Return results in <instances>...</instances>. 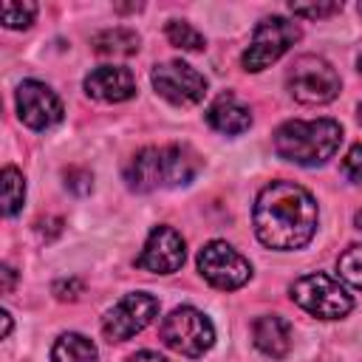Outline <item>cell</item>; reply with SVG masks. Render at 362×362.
<instances>
[{"instance_id": "cell-1", "label": "cell", "mask_w": 362, "mask_h": 362, "mask_svg": "<svg viewBox=\"0 0 362 362\" xmlns=\"http://www.w3.org/2000/svg\"><path fill=\"white\" fill-rule=\"evenodd\" d=\"M255 235L269 249H303L317 232V201L294 181H272L252 209Z\"/></svg>"}, {"instance_id": "cell-2", "label": "cell", "mask_w": 362, "mask_h": 362, "mask_svg": "<svg viewBox=\"0 0 362 362\" xmlns=\"http://www.w3.org/2000/svg\"><path fill=\"white\" fill-rule=\"evenodd\" d=\"M201 161L189 147L167 144V147H144L139 150L127 170L124 181L136 192H153L158 187H181L189 184L198 173Z\"/></svg>"}, {"instance_id": "cell-3", "label": "cell", "mask_w": 362, "mask_h": 362, "mask_svg": "<svg viewBox=\"0 0 362 362\" xmlns=\"http://www.w3.org/2000/svg\"><path fill=\"white\" fill-rule=\"evenodd\" d=\"M339 141H342V127L334 119H317V122L294 119L274 130V153L300 167L325 164L337 153Z\"/></svg>"}, {"instance_id": "cell-4", "label": "cell", "mask_w": 362, "mask_h": 362, "mask_svg": "<svg viewBox=\"0 0 362 362\" xmlns=\"http://www.w3.org/2000/svg\"><path fill=\"white\" fill-rule=\"evenodd\" d=\"M291 300L303 311H308L311 317H320V320H339L354 308L351 294L325 272H311V274H303L300 280H294Z\"/></svg>"}, {"instance_id": "cell-5", "label": "cell", "mask_w": 362, "mask_h": 362, "mask_svg": "<svg viewBox=\"0 0 362 362\" xmlns=\"http://www.w3.org/2000/svg\"><path fill=\"white\" fill-rule=\"evenodd\" d=\"M158 331H161V339L167 348H173L181 356H192V359L204 356L215 342V328H212L209 317L189 305L173 308L161 320Z\"/></svg>"}, {"instance_id": "cell-6", "label": "cell", "mask_w": 362, "mask_h": 362, "mask_svg": "<svg viewBox=\"0 0 362 362\" xmlns=\"http://www.w3.org/2000/svg\"><path fill=\"white\" fill-rule=\"evenodd\" d=\"M288 90L303 105H325L339 93V76L337 71L314 54H303L288 68Z\"/></svg>"}, {"instance_id": "cell-7", "label": "cell", "mask_w": 362, "mask_h": 362, "mask_svg": "<svg viewBox=\"0 0 362 362\" xmlns=\"http://www.w3.org/2000/svg\"><path fill=\"white\" fill-rule=\"evenodd\" d=\"M300 40V25L286 17H266L257 23L249 48L243 51V68L246 71H263L272 62H277L294 42Z\"/></svg>"}, {"instance_id": "cell-8", "label": "cell", "mask_w": 362, "mask_h": 362, "mask_svg": "<svg viewBox=\"0 0 362 362\" xmlns=\"http://www.w3.org/2000/svg\"><path fill=\"white\" fill-rule=\"evenodd\" d=\"M198 272L204 274L206 283H212L215 288H223V291L240 288L252 277L249 260L238 249H232L226 240H209L198 252Z\"/></svg>"}, {"instance_id": "cell-9", "label": "cell", "mask_w": 362, "mask_h": 362, "mask_svg": "<svg viewBox=\"0 0 362 362\" xmlns=\"http://www.w3.org/2000/svg\"><path fill=\"white\" fill-rule=\"evenodd\" d=\"M158 314V300L153 294L144 291H133L124 294L102 320V331L110 342H124L130 337H136L139 331H144L150 325V320Z\"/></svg>"}, {"instance_id": "cell-10", "label": "cell", "mask_w": 362, "mask_h": 362, "mask_svg": "<svg viewBox=\"0 0 362 362\" xmlns=\"http://www.w3.org/2000/svg\"><path fill=\"white\" fill-rule=\"evenodd\" d=\"M153 88L173 105H195L206 93V79L192 65L170 59L153 68Z\"/></svg>"}, {"instance_id": "cell-11", "label": "cell", "mask_w": 362, "mask_h": 362, "mask_svg": "<svg viewBox=\"0 0 362 362\" xmlns=\"http://www.w3.org/2000/svg\"><path fill=\"white\" fill-rule=\"evenodd\" d=\"M17 113L23 119V124H28L31 130H48L54 124L62 122V102L59 96L37 82V79H25L20 88H17Z\"/></svg>"}, {"instance_id": "cell-12", "label": "cell", "mask_w": 362, "mask_h": 362, "mask_svg": "<svg viewBox=\"0 0 362 362\" xmlns=\"http://www.w3.org/2000/svg\"><path fill=\"white\" fill-rule=\"evenodd\" d=\"M184 257H187V243L181 232H175L173 226H156L141 255L136 257V266L153 274H173L184 266Z\"/></svg>"}, {"instance_id": "cell-13", "label": "cell", "mask_w": 362, "mask_h": 362, "mask_svg": "<svg viewBox=\"0 0 362 362\" xmlns=\"http://www.w3.org/2000/svg\"><path fill=\"white\" fill-rule=\"evenodd\" d=\"M85 90L99 102H124L136 93V79L127 68L102 65L85 76Z\"/></svg>"}, {"instance_id": "cell-14", "label": "cell", "mask_w": 362, "mask_h": 362, "mask_svg": "<svg viewBox=\"0 0 362 362\" xmlns=\"http://www.w3.org/2000/svg\"><path fill=\"white\" fill-rule=\"evenodd\" d=\"M252 339H255L260 354H266L272 359H283L291 348V325L280 314L257 317L252 325Z\"/></svg>"}, {"instance_id": "cell-15", "label": "cell", "mask_w": 362, "mask_h": 362, "mask_svg": "<svg viewBox=\"0 0 362 362\" xmlns=\"http://www.w3.org/2000/svg\"><path fill=\"white\" fill-rule=\"evenodd\" d=\"M206 122L218 130V133H226V136H238L243 130H249L252 124V113L243 102H238L232 93H221L209 110H206Z\"/></svg>"}, {"instance_id": "cell-16", "label": "cell", "mask_w": 362, "mask_h": 362, "mask_svg": "<svg viewBox=\"0 0 362 362\" xmlns=\"http://www.w3.org/2000/svg\"><path fill=\"white\" fill-rule=\"evenodd\" d=\"M90 45L102 57H130L139 51V34L130 28H107V31H99L90 40Z\"/></svg>"}, {"instance_id": "cell-17", "label": "cell", "mask_w": 362, "mask_h": 362, "mask_svg": "<svg viewBox=\"0 0 362 362\" xmlns=\"http://www.w3.org/2000/svg\"><path fill=\"white\" fill-rule=\"evenodd\" d=\"M54 362H96V345L82 334H62L51 348Z\"/></svg>"}, {"instance_id": "cell-18", "label": "cell", "mask_w": 362, "mask_h": 362, "mask_svg": "<svg viewBox=\"0 0 362 362\" xmlns=\"http://www.w3.org/2000/svg\"><path fill=\"white\" fill-rule=\"evenodd\" d=\"M23 201H25L23 173L17 167H6L3 170V212L6 215H17L23 209Z\"/></svg>"}, {"instance_id": "cell-19", "label": "cell", "mask_w": 362, "mask_h": 362, "mask_svg": "<svg viewBox=\"0 0 362 362\" xmlns=\"http://www.w3.org/2000/svg\"><path fill=\"white\" fill-rule=\"evenodd\" d=\"M167 40L181 51H204V37L184 20H170L167 23Z\"/></svg>"}, {"instance_id": "cell-20", "label": "cell", "mask_w": 362, "mask_h": 362, "mask_svg": "<svg viewBox=\"0 0 362 362\" xmlns=\"http://www.w3.org/2000/svg\"><path fill=\"white\" fill-rule=\"evenodd\" d=\"M34 14H37V6L28 0L25 3H17V0L0 3V17H3L6 28H28L34 23Z\"/></svg>"}, {"instance_id": "cell-21", "label": "cell", "mask_w": 362, "mask_h": 362, "mask_svg": "<svg viewBox=\"0 0 362 362\" xmlns=\"http://www.w3.org/2000/svg\"><path fill=\"white\" fill-rule=\"evenodd\" d=\"M337 269H339V277H342V280H348L351 286L362 288V243L348 246V249L339 255Z\"/></svg>"}, {"instance_id": "cell-22", "label": "cell", "mask_w": 362, "mask_h": 362, "mask_svg": "<svg viewBox=\"0 0 362 362\" xmlns=\"http://www.w3.org/2000/svg\"><path fill=\"white\" fill-rule=\"evenodd\" d=\"M342 11V3H291L294 17H308V20H322Z\"/></svg>"}, {"instance_id": "cell-23", "label": "cell", "mask_w": 362, "mask_h": 362, "mask_svg": "<svg viewBox=\"0 0 362 362\" xmlns=\"http://www.w3.org/2000/svg\"><path fill=\"white\" fill-rule=\"evenodd\" d=\"M65 187L76 195H88L90 187H93V175L85 167H68L65 170Z\"/></svg>"}, {"instance_id": "cell-24", "label": "cell", "mask_w": 362, "mask_h": 362, "mask_svg": "<svg viewBox=\"0 0 362 362\" xmlns=\"http://www.w3.org/2000/svg\"><path fill=\"white\" fill-rule=\"evenodd\" d=\"M342 173L351 181H362V144H354L342 161Z\"/></svg>"}, {"instance_id": "cell-25", "label": "cell", "mask_w": 362, "mask_h": 362, "mask_svg": "<svg viewBox=\"0 0 362 362\" xmlns=\"http://www.w3.org/2000/svg\"><path fill=\"white\" fill-rule=\"evenodd\" d=\"M79 291H82V283H79L76 277H68V280H57V283H54V294H57L59 300H76Z\"/></svg>"}, {"instance_id": "cell-26", "label": "cell", "mask_w": 362, "mask_h": 362, "mask_svg": "<svg viewBox=\"0 0 362 362\" xmlns=\"http://www.w3.org/2000/svg\"><path fill=\"white\" fill-rule=\"evenodd\" d=\"M37 232H40V238H45V240L57 238V235L62 232V218H42V221H37Z\"/></svg>"}, {"instance_id": "cell-27", "label": "cell", "mask_w": 362, "mask_h": 362, "mask_svg": "<svg viewBox=\"0 0 362 362\" xmlns=\"http://www.w3.org/2000/svg\"><path fill=\"white\" fill-rule=\"evenodd\" d=\"M127 362H167L161 354H156V351H139V354H133Z\"/></svg>"}, {"instance_id": "cell-28", "label": "cell", "mask_w": 362, "mask_h": 362, "mask_svg": "<svg viewBox=\"0 0 362 362\" xmlns=\"http://www.w3.org/2000/svg\"><path fill=\"white\" fill-rule=\"evenodd\" d=\"M11 283H14V269L11 266H3V291L6 294L11 291Z\"/></svg>"}, {"instance_id": "cell-29", "label": "cell", "mask_w": 362, "mask_h": 362, "mask_svg": "<svg viewBox=\"0 0 362 362\" xmlns=\"http://www.w3.org/2000/svg\"><path fill=\"white\" fill-rule=\"evenodd\" d=\"M0 317H3V337H8L11 334V317H8V311H3Z\"/></svg>"}, {"instance_id": "cell-30", "label": "cell", "mask_w": 362, "mask_h": 362, "mask_svg": "<svg viewBox=\"0 0 362 362\" xmlns=\"http://www.w3.org/2000/svg\"><path fill=\"white\" fill-rule=\"evenodd\" d=\"M356 226L362 229V212H356Z\"/></svg>"}, {"instance_id": "cell-31", "label": "cell", "mask_w": 362, "mask_h": 362, "mask_svg": "<svg viewBox=\"0 0 362 362\" xmlns=\"http://www.w3.org/2000/svg\"><path fill=\"white\" fill-rule=\"evenodd\" d=\"M359 122H362V105H359Z\"/></svg>"}, {"instance_id": "cell-32", "label": "cell", "mask_w": 362, "mask_h": 362, "mask_svg": "<svg viewBox=\"0 0 362 362\" xmlns=\"http://www.w3.org/2000/svg\"><path fill=\"white\" fill-rule=\"evenodd\" d=\"M359 71H362V57H359Z\"/></svg>"}, {"instance_id": "cell-33", "label": "cell", "mask_w": 362, "mask_h": 362, "mask_svg": "<svg viewBox=\"0 0 362 362\" xmlns=\"http://www.w3.org/2000/svg\"><path fill=\"white\" fill-rule=\"evenodd\" d=\"M359 14H362V6H359Z\"/></svg>"}]
</instances>
